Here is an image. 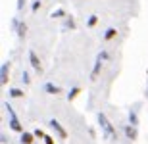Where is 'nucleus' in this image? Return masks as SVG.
<instances>
[{
    "instance_id": "obj_10",
    "label": "nucleus",
    "mask_w": 148,
    "mask_h": 144,
    "mask_svg": "<svg viewBox=\"0 0 148 144\" xmlns=\"http://www.w3.org/2000/svg\"><path fill=\"white\" fill-rule=\"evenodd\" d=\"M16 25H17V31H19V37L23 39V37H25V23H17L16 21Z\"/></svg>"
},
{
    "instance_id": "obj_3",
    "label": "nucleus",
    "mask_w": 148,
    "mask_h": 144,
    "mask_svg": "<svg viewBox=\"0 0 148 144\" xmlns=\"http://www.w3.org/2000/svg\"><path fill=\"white\" fill-rule=\"evenodd\" d=\"M106 56H108L106 52H100V54H98V58H96V63H94V69H92V75H90L92 79L98 77V73H100V66H102V60H104Z\"/></svg>"
},
{
    "instance_id": "obj_13",
    "label": "nucleus",
    "mask_w": 148,
    "mask_h": 144,
    "mask_svg": "<svg viewBox=\"0 0 148 144\" xmlns=\"http://www.w3.org/2000/svg\"><path fill=\"white\" fill-rule=\"evenodd\" d=\"M115 37V29H110V31H106V39L110 40V39H114Z\"/></svg>"
},
{
    "instance_id": "obj_6",
    "label": "nucleus",
    "mask_w": 148,
    "mask_h": 144,
    "mask_svg": "<svg viewBox=\"0 0 148 144\" xmlns=\"http://www.w3.org/2000/svg\"><path fill=\"white\" fill-rule=\"evenodd\" d=\"M0 73H2V77H0V83L6 85V83H8V63H2V69H0Z\"/></svg>"
},
{
    "instance_id": "obj_8",
    "label": "nucleus",
    "mask_w": 148,
    "mask_h": 144,
    "mask_svg": "<svg viewBox=\"0 0 148 144\" xmlns=\"http://www.w3.org/2000/svg\"><path fill=\"white\" fill-rule=\"evenodd\" d=\"M21 142H23V144H33V134L23 133V134H21Z\"/></svg>"
},
{
    "instance_id": "obj_2",
    "label": "nucleus",
    "mask_w": 148,
    "mask_h": 144,
    "mask_svg": "<svg viewBox=\"0 0 148 144\" xmlns=\"http://www.w3.org/2000/svg\"><path fill=\"white\" fill-rule=\"evenodd\" d=\"M6 108H8V111H10V127H12V131H21V125H19V121H17V117H16V113H14V110H12V106L10 104H6Z\"/></svg>"
},
{
    "instance_id": "obj_7",
    "label": "nucleus",
    "mask_w": 148,
    "mask_h": 144,
    "mask_svg": "<svg viewBox=\"0 0 148 144\" xmlns=\"http://www.w3.org/2000/svg\"><path fill=\"white\" fill-rule=\"evenodd\" d=\"M44 89H46V92H50V94H58V92H60V89L54 87L52 83H46V85H44Z\"/></svg>"
},
{
    "instance_id": "obj_18",
    "label": "nucleus",
    "mask_w": 148,
    "mask_h": 144,
    "mask_svg": "<svg viewBox=\"0 0 148 144\" xmlns=\"http://www.w3.org/2000/svg\"><path fill=\"white\" fill-rule=\"evenodd\" d=\"M62 16H64V12H62V10H58V12L54 14V17H62Z\"/></svg>"
},
{
    "instance_id": "obj_16",
    "label": "nucleus",
    "mask_w": 148,
    "mask_h": 144,
    "mask_svg": "<svg viewBox=\"0 0 148 144\" xmlns=\"http://www.w3.org/2000/svg\"><path fill=\"white\" fill-rule=\"evenodd\" d=\"M12 96H16V98H17V96H21V90H12Z\"/></svg>"
},
{
    "instance_id": "obj_17",
    "label": "nucleus",
    "mask_w": 148,
    "mask_h": 144,
    "mask_svg": "<svg viewBox=\"0 0 148 144\" xmlns=\"http://www.w3.org/2000/svg\"><path fill=\"white\" fill-rule=\"evenodd\" d=\"M44 142H46V144H54V140L50 139V136H44Z\"/></svg>"
},
{
    "instance_id": "obj_12",
    "label": "nucleus",
    "mask_w": 148,
    "mask_h": 144,
    "mask_svg": "<svg viewBox=\"0 0 148 144\" xmlns=\"http://www.w3.org/2000/svg\"><path fill=\"white\" fill-rule=\"evenodd\" d=\"M96 21H98V17H96V16H90V19H88V27H94V25H96Z\"/></svg>"
},
{
    "instance_id": "obj_9",
    "label": "nucleus",
    "mask_w": 148,
    "mask_h": 144,
    "mask_svg": "<svg viewBox=\"0 0 148 144\" xmlns=\"http://www.w3.org/2000/svg\"><path fill=\"white\" fill-rule=\"evenodd\" d=\"M125 134L129 136V139H137V129H135V127H127Z\"/></svg>"
},
{
    "instance_id": "obj_11",
    "label": "nucleus",
    "mask_w": 148,
    "mask_h": 144,
    "mask_svg": "<svg viewBox=\"0 0 148 144\" xmlns=\"http://www.w3.org/2000/svg\"><path fill=\"white\" fill-rule=\"evenodd\" d=\"M79 92H81V89H79V87H77V89H73L71 92H69V96H67V98H69V100H73V98H75L77 94H79Z\"/></svg>"
},
{
    "instance_id": "obj_15",
    "label": "nucleus",
    "mask_w": 148,
    "mask_h": 144,
    "mask_svg": "<svg viewBox=\"0 0 148 144\" xmlns=\"http://www.w3.org/2000/svg\"><path fill=\"white\" fill-rule=\"evenodd\" d=\"M38 6H40V0H37V2H33V10H35V12L38 10Z\"/></svg>"
},
{
    "instance_id": "obj_5",
    "label": "nucleus",
    "mask_w": 148,
    "mask_h": 144,
    "mask_svg": "<svg viewBox=\"0 0 148 144\" xmlns=\"http://www.w3.org/2000/svg\"><path fill=\"white\" fill-rule=\"evenodd\" d=\"M29 60H31V66H33L37 71H40V60L37 58V54H35L33 50H29Z\"/></svg>"
},
{
    "instance_id": "obj_4",
    "label": "nucleus",
    "mask_w": 148,
    "mask_h": 144,
    "mask_svg": "<svg viewBox=\"0 0 148 144\" xmlns=\"http://www.w3.org/2000/svg\"><path fill=\"white\" fill-rule=\"evenodd\" d=\"M50 125H52V127H54L56 131H58V134H60L62 139H66V136H67V133H66V129L62 127V125H60V123H58V121H56V119H50Z\"/></svg>"
},
{
    "instance_id": "obj_14",
    "label": "nucleus",
    "mask_w": 148,
    "mask_h": 144,
    "mask_svg": "<svg viewBox=\"0 0 148 144\" xmlns=\"http://www.w3.org/2000/svg\"><path fill=\"white\" fill-rule=\"evenodd\" d=\"M129 121H131L133 125H135V123H137V115H135V113H133V111H131V115H129Z\"/></svg>"
},
{
    "instance_id": "obj_1",
    "label": "nucleus",
    "mask_w": 148,
    "mask_h": 144,
    "mask_svg": "<svg viewBox=\"0 0 148 144\" xmlns=\"http://www.w3.org/2000/svg\"><path fill=\"white\" fill-rule=\"evenodd\" d=\"M98 123H100V127H102V131H104L106 136H108V139H114V136H115V131H114L112 123L108 121V117H106L104 113H98Z\"/></svg>"
}]
</instances>
